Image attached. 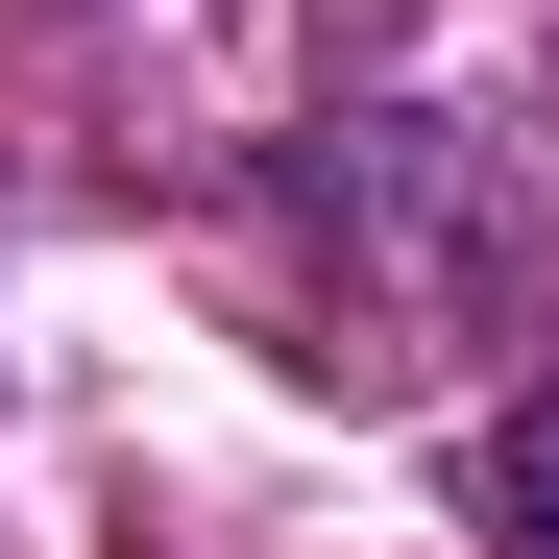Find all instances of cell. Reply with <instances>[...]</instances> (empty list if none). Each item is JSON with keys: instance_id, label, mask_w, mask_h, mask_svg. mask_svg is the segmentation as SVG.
Wrapping results in <instances>:
<instances>
[{"instance_id": "1", "label": "cell", "mask_w": 559, "mask_h": 559, "mask_svg": "<svg viewBox=\"0 0 559 559\" xmlns=\"http://www.w3.org/2000/svg\"><path fill=\"white\" fill-rule=\"evenodd\" d=\"M317 243L365 267V293H414V317H535V267H559V170L487 146V122H317Z\"/></svg>"}, {"instance_id": "2", "label": "cell", "mask_w": 559, "mask_h": 559, "mask_svg": "<svg viewBox=\"0 0 559 559\" xmlns=\"http://www.w3.org/2000/svg\"><path fill=\"white\" fill-rule=\"evenodd\" d=\"M487 511H511V559H559V390L487 414Z\"/></svg>"}]
</instances>
